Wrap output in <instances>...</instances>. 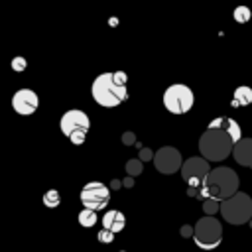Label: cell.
<instances>
[{
  "label": "cell",
  "mask_w": 252,
  "mask_h": 252,
  "mask_svg": "<svg viewBox=\"0 0 252 252\" xmlns=\"http://www.w3.org/2000/svg\"><path fill=\"white\" fill-rule=\"evenodd\" d=\"M238 185H240L238 175L230 167L222 165V167H215L201 187H189L187 195L199 197L203 201L215 199V201L222 203V201H226V199H230L232 195L238 193Z\"/></svg>",
  "instance_id": "cell-1"
},
{
  "label": "cell",
  "mask_w": 252,
  "mask_h": 252,
  "mask_svg": "<svg viewBox=\"0 0 252 252\" xmlns=\"http://www.w3.org/2000/svg\"><path fill=\"white\" fill-rule=\"evenodd\" d=\"M232 150L234 142L224 130L207 128L199 138V152L207 161H222L232 154Z\"/></svg>",
  "instance_id": "cell-2"
},
{
  "label": "cell",
  "mask_w": 252,
  "mask_h": 252,
  "mask_svg": "<svg viewBox=\"0 0 252 252\" xmlns=\"http://www.w3.org/2000/svg\"><path fill=\"white\" fill-rule=\"evenodd\" d=\"M91 94L104 108H114L128 98V89L114 81V73H102L93 81Z\"/></svg>",
  "instance_id": "cell-3"
},
{
  "label": "cell",
  "mask_w": 252,
  "mask_h": 252,
  "mask_svg": "<svg viewBox=\"0 0 252 252\" xmlns=\"http://www.w3.org/2000/svg\"><path fill=\"white\" fill-rule=\"evenodd\" d=\"M89 126H91V120L89 116L79 110V108H73V110H67L61 120H59V128L61 132L71 140V144L75 146H81L87 138V132H89Z\"/></svg>",
  "instance_id": "cell-4"
},
{
  "label": "cell",
  "mask_w": 252,
  "mask_h": 252,
  "mask_svg": "<svg viewBox=\"0 0 252 252\" xmlns=\"http://www.w3.org/2000/svg\"><path fill=\"white\" fill-rule=\"evenodd\" d=\"M220 215L230 224H244L252 219V199L246 193H236L220 203Z\"/></svg>",
  "instance_id": "cell-5"
},
{
  "label": "cell",
  "mask_w": 252,
  "mask_h": 252,
  "mask_svg": "<svg viewBox=\"0 0 252 252\" xmlns=\"http://www.w3.org/2000/svg\"><path fill=\"white\" fill-rule=\"evenodd\" d=\"M193 240L203 250H215L220 244V240H222L220 220H217L215 217H203V219H199L197 224H195Z\"/></svg>",
  "instance_id": "cell-6"
},
{
  "label": "cell",
  "mask_w": 252,
  "mask_h": 252,
  "mask_svg": "<svg viewBox=\"0 0 252 252\" xmlns=\"http://www.w3.org/2000/svg\"><path fill=\"white\" fill-rule=\"evenodd\" d=\"M195 102V96H193V91L187 87V85H171L165 89L163 93V106L171 112V114H185L191 110Z\"/></svg>",
  "instance_id": "cell-7"
},
{
  "label": "cell",
  "mask_w": 252,
  "mask_h": 252,
  "mask_svg": "<svg viewBox=\"0 0 252 252\" xmlns=\"http://www.w3.org/2000/svg\"><path fill=\"white\" fill-rule=\"evenodd\" d=\"M108 199H110V189L100 181H91L81 189V203L89 211L96 213L104 209L108 205Z\"/></svg>",
  "instance_id": "cell-8"
},
{
  "label": "cell",
  "mask_w": 252,
  "mask_h": 252,
  "mask_svg": "<svg viewBox=\"0 0 252 252\" xmlns=\"http://www.w3.org/2000/svg\"><path fill=\"white\" fill-rule=\"evenodd\" d=\"M213 169L209 167V161L205 158H189L183 161V167H181V177L183 181L189 185V187H201L205 183V179L209 177Z\"/></svg>",
  "instance_id": "cell-9"
},
{
  "label": "cell",
  "mask_w": 252,
  "mask_h": 252,
  "mask_svg": "<svg viewBox=\"0 0 252 252\" xmlns=\"http://www.w3.org/2000/svg\"><path fill=\"white\" fill-rule=\"evenodd\" d=\"M154 165H156V169H158L159 173L171 175V173H175V171H181L183 159H181L179 150H175V148H171V146H163V148H159V150L156 152V156H154Z\"/></svg>",
  "instance_id": "cell-10"
},
{
  "label": "cell",
  "mask_w": 252,
  "mask_h": 252,
  "mask_svg": "<svg viewBox=\"0 0 252 252\" xmlns=\"http://www.w3.org/2000/svg\"><path fill=\"white\" fill-rule=\"evenodd\" d=\"M37 104H39V98L32 89H20L12 96V108L22 116L33 114L37 110Z\"/></svg>",
  "instance_id": "cell-11"
},
{
  "label": "cell",
  "mask_w": 252,
  "mask_h": 252,
  "mask_svg": "<svg viewBox=\"0 0 252 252\" xmlns=\"http://www.w3.org/2000/svg\"><path fill=\"white\" fill-rule=\"evenodd\" d=\"M232 158L236 159V163L252 167V138H242L238 144H234Z\"/></svg>",
  "instance_id": "cell-12"
},
{
  "label": "cell",
  "mask_w": 252,
  "mask_h": 252,
  "mask_svg": "<svg viewBox=\"0 0 252 252\" xmlns=\"http://www.w3.org/2000/svg\"><path fill=\"white\" fill-rule=\"evenodd\" d=\"M209 128H219V130H224L230 138H232V142L234 144H238L240 140H242V134H240V126H238V122L236 120H232V118H226V116H222V118H215L211 124H209Z\"/></svg>",
  "instance_id": "cell-13"
},
{
  "label": "cell",
  "mask_w": 252,
  "mask_h": 252,
  "mask_svg": "<svg viewBox=\"0 0 252 252\" xmlns=\"http://www.w3.org/2000/svg\"><path fill=\"white\" fill-rule=\"evenodd\" d=\"M124 224H126V219H124V215L120 213V211H108V213H104V217H102V226L106 228V230H110V232H120L122 228H124Z\"/></svg>",
  "instance_id": "cell-14"
},
{
  "label": "cell",
  "mask_w": 252,
  "mask_h": 252,
  "mask_svg": "<svg viewBox=\"0 0 252 252\" xmlns=\"http://www.w3.org/2000/svg\"><path fill=\"white\" fill-rule=\"evenodd\" d=\"M252 102V89L242 85V87H236L234 91V98H232V106H246Z\"/></svg>",
  "instance_id": "cell-15"
},
{
  "label": "cell",
  "mask_w": 252,
  "mask_h": 252,
  "mask_svg": "<svg viewBox=\"0 0 252 252\" xmlns=\"http://www.w3.org/2000/svg\"><path fill=\"white\" fill-rule=\"evenodd\" d=\"M124 169H126L128 177H136V175H140V173L144 171V161H142V159H138V158L128 159V161H126V165H124Z\"/></svg>",
  "instance_id": "cell-16"
},
{
  "label": "cell",
  "mask_w": 252,
  "mask_h": 252,
  "mask_svg": "<svg viewBox=\"0 0 252 252\" xmlns=\"http://www.w3.org/2000/svg\"><path fill=\"white\" fill-rule=\"evenodd\" d=\"M94 222H96V213H94V211L83 209V211L79 213V224H81V226L89 228V226H93Z\"/></svg>",
  "instance_id": "cell-17"
},
{
  "label": "cell",
  "mask_w": 252,
  "mask_h": 252,
  "mask_svg": "<svg viewBox=\"0 0 252 252\" xmlns=\"http://www.w3.org/2000/svg\"><path fill=\"white\" fill-rule=\"evenodd\" d=\"M250 8L248 6H236L234 8V12H232V18L238 22V24H246L248 20H250Z\"/></svg>",
  "instance_id": "cell-18"
},
{
  "label": "cell",
  "mask_w": 252,
  "mask_h": 252,
  "mask_svg": "<svg viewBox=\"0 0 252 252\" xmlns=\"http://www.w3.org/2000/svg\"><path fill=\"white\" fill-rule=\"evenodd\" d=\"M59 201H61V195H59V191H57V189H49V191L43 195V205H45V207H49V209L57 207V205H59Z\"/></svg>",
  "instance_id": "cell-19"
},
{
  "label": "cell",
  "mask_w": 252,
  "mask_h": 252,
  "mask_svg": "<svg viewBox=\"0 0 252 252\" xmlns=\"http://www.w3.org/2000/svg\"><path fill=\"white\" fill-rule=\"evenodd\" d=\"M203 211L207 213V217L215 215L217 211H220V201H215V199H207V201H203Z\"/></svg>",
  "instance_id": "cell-20"
},
{
  "label": "cell",
  "mask_w": 252,
  "mask_h": 252,
  "mask_svg": "<svg viewBox=\"0 0 252 252\" xmlns=\"http://www.w3.org/2000/svg\"><path fill=\"white\" fill-rule=\"evenodd\" d=\"M26 67H28V63H26L24 57H14V59H12V69H14V71L20 73V71H24Z\"/></svg>",
  "instance_id": "cell-21"
},
{
  "label": "cell",
  "mask_w": 252,
  "mask_h": 252,
  "mask_svg": "<svg viewBox=\"0 0 252 252\" xmlns=\"http://www.w3.org/2000/svg\"><path fill=\"white\" fill-rule=\"evenodd\" d=\"M98 240H100V242H112V240H114V232L102 228V230L98 232Z\"/></svg>",
  "instance_id": "cell-22"
},
{
  "label": "cell",
  "mask_w": 252,
  "mask_h": 252,
  "mask_svg": "<svg viewBox=\"0 0 252 252\" xmlns=\"http://www.w3.org/2000/svg\"><path fill=\"white\" fill-rule=\"evenodd\" d=\"M154 156H156V154H154L150 148H140V159H142V161H148V159L154 161Z\"/></svg>",
  "instance_id": "cell-23"
},
{
  "label": "cell",
  "mask_w": 252,
  "mask_h": 252,
  "mask_svg": "<svg viewBox=\"0 0 252 252\" xmlns=\"http://www.w3.org/2000/svg\"><path fill=\"white\" fill-rule=\"evenodd\" d=\"M114 81H116L118 85L126 87V83H128V75H126L124 71H116V73H114Z\"/></svg>",
  "instance_id": "cell-24"
},
{
  "label": "cell",
  "mask_w": 252,
  "mask_h": 252,
  "mask_svg": "<svg viewBox=\"0 0 252 252\" xmlns=\"http://www.w3.org/2000/svg\"><path fill=\"white\" fill-rule=\"evenodd\" d=\"M122 142H124L126 146L136 144V136H134V132H124V134H122Z\"/></svg>",
  "instance_id": "cell-25"
},
{
  "label": "cell",
  "mask_w": 252,
  "mask_h": 252,
  "mask_svg": "<svg viewBox=\"0 0 252 252\" xmlns=\"http://www.w3.org/2000/svg\"><path fill=\"white\" fill-rule=\"evenodd\" d=\"M195 234V226H189V224H185V226H181V236H185V238H189V236H193Z\"/></svg>",
  "instance_id": "cell-26"
},
{
  "label": "cell",
  "mask_w": 252,
  "mask_h": 252,
  "mask_svg": "<svg viewBox=\"0 0 252 252\" xmlns=\"http://www.w3.org/2000/svg\"><path fill=\"white\" fill-rule=\"evenodd\" d=\"M122 183H124L126 187H132V185H134V177H126V179H124Z\"/></svg>",
  "instance_id": "cell-27"
}]
</instances>
